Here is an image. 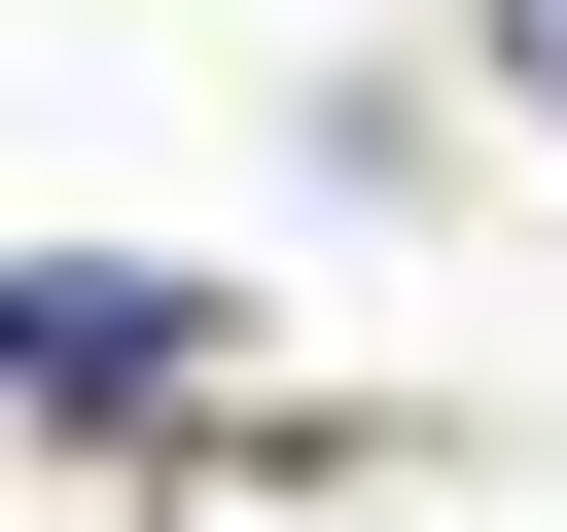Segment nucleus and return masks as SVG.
Listing matches in <instances>:
<instances>
[{"label": "nucleus", "instance_id": "1", "mask_svg": "<svg viewBox=\"0 0 567 532\" xmlns=\"http://www.w3.org/2000/svg\"><path fill=\"white\" fill-rule=\"evenodd\" d=\"M213 355H248L213 284H106V248H0V390H35V426H177Z\"/></svg>", "mask_w": 567, "mask_h": 532}, {"label": "nucleus", "instance_id": "2", "mask_svg": "<svg viewBox=\"0 0 567 532\" xmlns=\"http://www.w3.org/2000/svg\"><path fill=\"white\" fill-rule=\"evenodd\" d=\"M496 71H532V106H567V0H496Z\"/></svg>", "mask_w": 567, "mask_h": 532}]
</instances>
